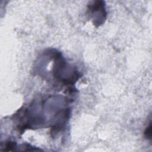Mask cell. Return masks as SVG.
Instances as JSON below:
<instances>
[{
	"instance_id": "obj_1",
	"label": "cell",
	"mask_w": 152,
	"mask_h": 152,
	"mask_svg": "<svg viewBox=\"0 0 152 152\" xmlns=\"http://www.w3.org/2000/svg\"><path fill=\"white\" fill-rule=\"evenodd\" d=\"M89 15L93 20V24L99 26L102 24L106 19V12L104 2L102 1L92 2L88 7Z\"/></svg>"
},
{
	"instance_id": "obj_2",
	"label": "cell",
	"mask_w": 152,
	"mask_h": 152,
	"mask_svg": "<svg viewBox=\"0 0 152 152\" xmlns=\"http://www.w3.org/2000/svg\"><path fill=\"white\" fill-rule=\"evenodd\" d=\"M144 136L147 139H151V123L150 122L149 125L146 128L144 131Z\"/></svg>"
}]
</instances>
